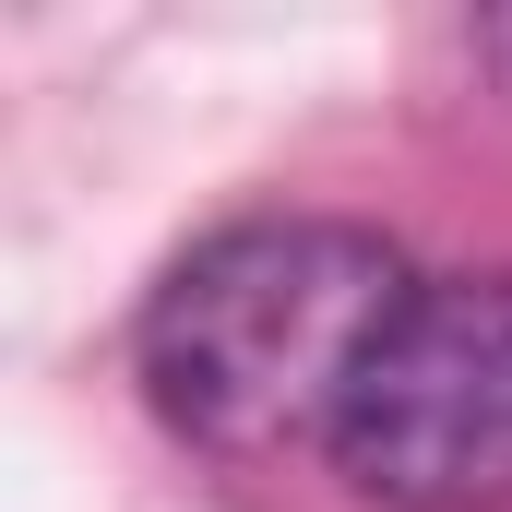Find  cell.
<instances>
[{"instance_id":"6da1fadb","label":"cell","mask_w":512,"mask_h":512,"mask_svg":"<svg viewBox=\"0 0 512 512\" xmlns=\"http://www.w3.org/2000/svg\"><path fill=\"white\" fill-rule=\"evenodd\" d=\"M405 298H417V274L382 227L239 215L167 262V286L143 298L131 370H143V405L191 453H227V465L334 453Z\"/></svg>"},{"instance_id":"7a4b0ae2","label":"cell","mask_w":512,"mask_h":512,"mask_svg":"<svg viewBox=\"0 0 512 512\" xmlns=\"http://www.w3.org/2000/svg\"><path fill=\"white\" fill-rule=\"evenodd\" d=\"M334 477L382 512H501L512 501V262L417 274L346 405Z\"/></svg>"}]
</instances>
